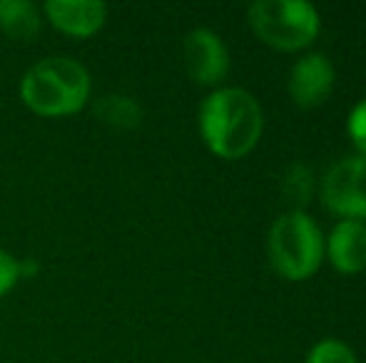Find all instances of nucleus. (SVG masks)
<instances>
[{
    "mask_svg": "<svg viewBox=\"0 0 366 363\" xmlns=\"http://www.w3.org/2000/svg\"><path fill=\"white\" fill-rule=\"evenodd\" d=\"M264 112L257 97L242 88H217L199 105V135L219 160H242L262 140Z\"/></svg>",
    "mask_w": 366,
    "mask_h": 363,
    "instance_id": "obj_1",
    "label": "nucleus"
},
{
    "mask_svg": "<svg viewBox=\"0 0 366 363\" xmlns=\"http://www.w3.org/2000/svg\"><path fill=\"white\" fill-rule=\"evenodd\" d=\"M92 80L82 63L53 55L35 63L20 80V100L40 117H70L90 102Z\"/></svg>",
    "mask_w": 366,
    "mask_h": 363,
    "instance_id": "obj_2",
    "label": "nucleus"
},
{
    "mask_svg": "<svg viewBox=\"0 0 366 363\" xmlns=\"http://www.w3.org/2000/svg\"><path fill=\"white\" fill-rule=\"evenodd\" d=\"M267 257L282 279L307 281L324 262V232L307 212L280 214L267 234Z\"/></svg>",
    "mask_w": 366,
    "mask_h": 363,
    "instance_id": "obj_3",
    "label": "nucleus"
},
{
    "mask_svg": "<svg viewBox=\"0 0 366 363\" xmlns=\"http://www.w3.org/2000/svg\"><path fill=\"white\" fill-rule=\"evenodd\" d=\"M247 18L257 38L280 53L307 50L322 30L319 10L307 0H257Z\"/></svg>",
    "mask_w": 366,
    "mask_h": 363,
    "instance_id": "obj_4",
    "label": "nucleus"
},
{
    "mask_svg": "<svg viewBox=\"0 0 366 363\" xmlns=\"http://www.w3.org/2000/svg\"><path fill=\"white\" fill-rule=\"evenodd\" d=\"M324 209L339 219L366 224V160L359 155L342 157L324 172L319 182Z\"/></svg>",
    "mask_w": 366,
    "mask_h": 363,
    "instance_id": "obj_5",
    "label": "nucleus"
},
{
    "mask_svg": "<svg viewBox=\"0 0 366 363\" xmlns=\"http://www.w3.org/2000/svg\"><path fill=\"white\" fill-rule=\"evenodd\" d=\"M182 53L187 75L202 88H219L229 73V50L214 30L197 28L187 33Z\"/></svg>",
    "mask_w": 366,
    "mask_h": 363,
    "instance_id": "obj_6",
    "label": "nucleus"
},
{
    "mask_svg": "<svg viewBox=\"0 0 366 363\" xmlns=\"http://www.w3.org/2000/svg\"><path fill=\"white\" fill-rule=\"evenodd\" d=\"M337 83V70L324 53H304L290 70L287 90L297 107L314 110L324 105Z\"/></svg>",
    "mask_w": 366,
    "mask_h": 363,
    "instance_id": "obj_7",
    "label": "nucleus"
},
{
    "mask_svg": "<svg viewBox=\"0 0 366 363\" xmlns=\"http://www.w3.org/2000/svg\"><path fill=\"white\" fill-rule=\"evenodd\" d=\"M324 259L339 274H362L366 269V224L339 219L324 237Z\"/></svg>",
    "mask_w": 366,
    "mask_h": 363,
    "instance_id": "obj_8",
    "label": "nucleus"
},
{
    "mask_svg": "<svg viewBox=\"0 0 366 363\" xmlns=\"http://www.w3.org/2000/svg\"><path fill=\"white\" fill-rule=\"evenodd\" d=\"M43 13L55 30L70 38H92L107 20V5L95 0H48Z\"/></svg>",
    "mask_w": 366,
    "mask_h": 363,
    "instance_id": "obj_9",
    "label": "nucleus"
},
{
    "mask_svg": "<svg viewBox=\"0 0 366 363\" xmlns=\"http://www.w3.org/2000/svg\"><path fill=\"white\" fill-rule=\"evenodd\" d=\"M43 28V10L33 0H0V33L18 43H30Z\"/></svg>",
    "mask_w": 366,
    "mask_h": 363,
    "instance_id": "obj_10",
    "label": "nucleus"
},
{
    "mask_svg": "<svg viewBox=\"0 0 366 363\" xmlns=\"http://www.w3.org/2000/svg\"><path fill=\"white\" fill-rule=\"evenodd\" d=\"M95 115L100 117V122L115 127V130H135L142 122L140 105L125 95H105L102 100H97Z\"/></svg>",
    "mask_w": 366,
    "mask_h": 363,
    "instance_id": "obj_11",
    "label": "nucleus"
},
{
    "mask_svg": "<svg viewBox=\"0 0 366 363\" xmlns=\"http://www.w3.org/2000/svg\"><path fill=\"white\" fill-rule=\"evenodd\" d=\"M282 197L292 204V209L304 212V207L314 197V172L302 162L287 167L285 177H282Z\"/></svg>",
    "mask_w": 366,
    "mask_h": 363,
    "instance_id": "obj_12",
    "label": "nucleus"
},
{
    "mask_svg": "<svg viewBox=\"0 0 366 363\" xmlns=\"http://www.w3.org/2000/svg\"><path fill=\"white\" fill-rule=\"evenodd\" d=\"M304 363H359L352 346H347L339 339H322L312 346Z\"/></svg>",
    "mask_w": 366,
    "mask_h": 363,
    "instance_id": "obj_13",
    "label": "nucleus"
},
{
    "mask_svg": "<svg viewBox=\"0 0 366 363\" xmlns=\"http://www.w3.org/2000/svg\"><path fill=\"white\" fill-rule=\"evenodd\" d=\"M347 135L359 157L366 160V100L357 102L347 117Z\"/></svg>",
    "mask_w": 366,
    "mask_h": 363,
    "instance_id": "obj_14",
    "label": "nucleus"
},
{
    "mask_svg": "<svg viewBox=\"0 0 366 363\" xmlns=\"http://www.w3.org/2000/svg\"><path fill=\"white\" fill-rule=\"evenodd\" d=\"M20 281V262L10 252L0 249V299L8 296Z\"/></svg>",
    "mask_w": 366,
    "mask_h": 363,
    "instance_id": "obj_15",
    "label": "nucleus"
}]
</instances>
